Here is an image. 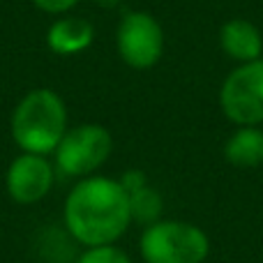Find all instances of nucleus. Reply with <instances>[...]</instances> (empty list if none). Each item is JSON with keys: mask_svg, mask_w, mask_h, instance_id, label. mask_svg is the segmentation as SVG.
<instances>
[{"mask_svg": "<svg viewBox=\"0 0 263 263\" xmlns=\"http://www.w3.org/2000/svg\"><path fill=\"white\" fill-rule=\"evenodd\" d=\"M219 46L233 63H252L263 53V32L247 18H231L219 28Z\"/></svg>", "mask_w": 263, "mask_h": 263, "instance_id": "9", "label": "nucleus"}, {"mask_svg": "<svg viewBox=\"0 0 263 263\" xmlns=\"http://www.w3.org/2000/svg\"><path fill=\"white\" fill-rule=\"evenodd\" d=\"M55 176V164L46 155L18 153L5 171V190L14 203L35 205L51 194Z\"/></svg>", "mask_w": 263, "mask_h": 263, "instance_id": "7", "label": "nucleus"}, {"mask_svg": "<svg viewBox=\"0 0 263 263\" xmlns=\"http://www.w3.org/2000/svg\"><path fill=\"white\" fill-rule=\"evenodd\" d=\"M129 192L118 178L88 176L77 180L63 205V224L81 247L116 245L132 227Z\"/></svg>", "mask_w": 263, "mask_h": 263, "instance_id": "1", "label": "nucleus"}, {"mask_svg": "<svg viewBox=\"0 0 263 263\" xmlns=\"http://www.w3.org/2000/svg\"><path fill=\"white\" fill-rule=\"evenodd\" d=\"M143 263H205L210 238L199 224L185 219H157L139 238Z\"/></svg>", "mask_w": 263, "mask_h": 263, "instance_id": "3", "label": "nucleus"}, {"mask_svg": "<svg viewBox=\"0 0 263 263\" xmlns=\"http://www.w3.org/2000/svg\"><path fill=\"white\" fill-rule=\"evenodd\" d=\"M224 159L236 168H256L263 164V125L236 127L222 148Z\"/></svg>", "mask_w": 263, "mask_h": 263, "instance_id": "10", "label": "nucleus"}, {"mask_svg": "<svg viewBox=\"0 0 263 263\" xmlns=\"http://www.w3.org/2000/svg\"><path fill=\"white\" fill-rule=\"evenodd\" d=\"M69 116L65 100L53 88H32L16 102L9 118V134L21 153L53 155L65 132Z\"/></svg>", "mask_w": 263, "mask_h": 263, "instance_id": "2", "label": "nucleus"}, {"mask_svg": "<svg viewBox=\"0 0 263 263\" xmlns=\"http://www.w3.org/2000/svg\"><path fill=\"white\" fill-rule=\"evenodd\" d=\"M92 3H95L97 7H102V9H114V7H118L123 0H92Z\"/></svg>", "mask_w": 263, "mask_h": 263, "instance_id": "15", "label": "nucleus"}, {"mask_svg": "<svg viewBox=\"0 0 263 263\" xmlns=\"http://www.w3.org/2000/svg\"><path fill=\"white\" fill-rule=\"evenodd\" d=\"M118 180L123 182V187L127 192H134V190H139V187H143L145 182H148V178H145L143 171H136V168H132L129 173H125V176L118 178Z\"/></svg>", "mask_w": 263, "mask_h": 263, "instance_id": "14", "label": "nucleus"}, {"mask_svg": "<svg viewBox=\"0 0 263 263\" xmlns=\"http://www.w3.org/2000/svg\"><path fill=\"white\" fill-rule=\"evenodd\" d=\"M114 155V134L100 123H81L65 132L53 153L55 171L67 178L95 176Z\"/></svg>", "mask_w": 263, "mask_h": 263, "instance_id": "4", "label": "nucleus"}, {"mask_svg": "<svg viewBox=\"0 0 263 263\" xmlns=\"http://www.w3.org/2000/svg\"><path fill=\"white\" fill-rule=\"evenodd\" d=\"M40 12L51 14V16H60V14H69L81 0H30Z\"/></svg>", "mask_w": 263, "mask_h": 263, "instance_id": "13", "label": "nucleus"}, {"mask_svg": "<svg viewBox=\"0 0 263 263\" xmlns=\"http://www.w3.org/2000/svg\"><path fill=\"white\" fill-rule=\"evenodd\" d=\"M166 49L164 28L153 14L125 12L116 28V51L132 69H150L162 60Z\"/></svg>", "mask_w": 263, "mask_h": 263, "instance_id": "6", "label": "nucleus"}, {"mask_svg": "<svg viewBox=\"0 0 263 263\" xmlns=\"http://www.w3.org/2000/svg\"><path fill=\"white\" fill-rule=\"evenodd\" d=\"M219 109L236 127L263 125V58L238 65L224 77Z\"/></svg>", "mask_w": 263, "mask_h": 263, "instance_id": "5", "label": "nucleus"}, {"mask_svg": "<svg viewBox=\"0 0 263 263\" xmlns=\"http://www.w3.org/2000/svg\"><path fill=\"white\" fill-rule=\"evenodd\" d=\"M129 203H132V219L143 224V227L162 219V208H164L162 194L155 187H150L148 182L143 187H139V190L129 192Z\"/></svg>", "mask_w": 263, "mask_h": 263, "instance_id": "11", "label": "nucleus"}, {"mask_svg": "<svg viewBox=\"0 0 263 263\" xmlns=\"http://www.w3.org/2000/svg\"><path fill=\"white\" fill-rule=\"evenodd\" d=\"M77 263H134V261L118 245H100V247H83Z\"/></svg>", "mask_w": 263, "mask_h": 263, "instance_id": "12", "label": "nucleus"}, {"mask_svg": "<svg viewBox=\"0 0 263 263\" xmlns=\"http://www.w3.org/2000/svg\"><path fill=\"white\" fill-rule=\"evenodd\" d=\"M95 42V26L86 16L60 14L46 30V46L60 58L79 55Z\"/></svg>", "mask_w": 263, "mask_h": 263, "instance_id": "8", "label": "nucleus"}]
</instances>
